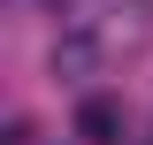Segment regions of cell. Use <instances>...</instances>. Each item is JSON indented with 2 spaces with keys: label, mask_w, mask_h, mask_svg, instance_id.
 Listing matches in <instances>:
<instances>
[{
  "label": "cell",
  "mask_w": 153,
  "mask_h": 145,
  "mask_svg": "<svg viewBox=\"0 0 153 145\" xmlns=\"http://www.w3.org/2000/svg\"><path fill=\"white\" fill-rule=\"evenodd\" d=\"M153 46V0H107L54 38V76H115Z\"/></svg>",
  "instance_id": "1"
},
{
  "label": "cell",
  "mask_w": 153,
  "mask_h": 145,
  "mask_svg": "<svg viewBox=\"0 0 153 145\" xmlns=\"http://www.w3.org/2000/svg\"><path fill=\"white\" fill-rule=\"evenodd\" d=\"M76 130L92 145H123V107H115V99H84V107H76Z\"/></svg>",
  "instance_id": "2"
}]
</instances>
